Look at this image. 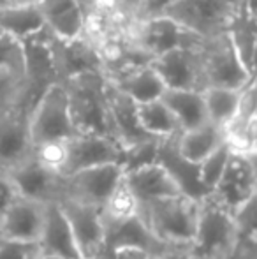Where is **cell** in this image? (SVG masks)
Returning <instances> with one entry per match:
<instances>
[{
    "label": "cell",
    "mask_w": 257,
    "mask_h": 259,
    "mask_svg": "<svg viewBox=\"0 0 257 259\" xmlns=\"http://www.w3.org/2000/svg\"><path fill=\"white\" fill-rule=\"evenodd\" d=\"M240 243V229L234 213L212 194L199 199L197 224L190 249L197 259H233Z\"/></svg>",
    "instance_id": "6da1fadb"
},
{
    "label": "cell",
    "mask_w": 257,
    "mask_h": 259,
    "mask_svg": "<svg viewBox=\"0 0 257 259\" xmlns=\"http://www.w3.org/2000/svg\"><path fill=\"white\" fill-rule=\"evenodd\" d=\"M199 199L187 194L155 199L141 208L150 231L166 245H187L194 240L197 224Z\"/></svg>",
    "instance_id": "7a4b0ae2"
},
{
    "label": "cell",
    "mask_w": 257,
    "mask_h": 259,
    "mask_svg": "<svg viewBox=\"0 0 257 259\" xmlns=\"http://www.w3.org/2000/svg\"><path fill=\"white\" fill-rule=\"evenodd\" d=\"M62 83L67 90L69 111L76 133L111 136L104 97V76L99 72H83Z\"/></svg>",
    "instance_id": "3957f363"
},
{
    "label": "cell",
    "mask_w": 257,
    "mask_h": 259,
    "mask_svg": "<svg viewBox=\"0 0 257 259\" xmlns=\"http://www.w3.org/2000/svg\"><path fill=\"white\" fill-rule=\"evenodd\" d=\"M241 0H176L162 13L201 39L227 34Z\"/></svg>",
    "instance_id": "277c9868"
},
{
    "label": "cell",
    "mask_w": 257,
    "mask_h": 259,
    "mask_svg": "<svg viewBox=\"0 0 257 259\" xmlns=\"http://www.w3.org/2000/svg\"><path fill=\"white\" fill-rule=\"evenodd\" d=\"M28 134L32 147L48 141L69 140L72 134H76L64 83L46 87L34 101L28 111Z\"/></svg>",
    "instance_id": "5b68a950"
},
{
    "label": "cell",
    "mask_w": 257,
    "mask_h": 259,
    "mask_svg": "<svg viewBox=\"0 0 257 259\" xmlns=\"http://www.w3.org/2000/svg\"><path fill=\"white\" fill-rule=\"evenodd\" d=\"M197 52L201 62L202 89H243L255 79V72H250L245 67L227 34L202 41Z\"/></svg>",
    "instance_id": "8992f818"
},
{
    "label": "cell",
    "mask_w": 257,
    "mask_h": 259,
    "mask_svg": "<svg viewBox=\"0 0 257 259\" xmlns=\"http://www.w3.org/2000/svg\"><path fill=\"white\" fill-rule=\"evenodd\" d=\"M257 192V169L255 155L241 154L231 150L219 182L210 194L231 213L236 215L255 199Z\"/></svg>",
    "instance_id": "52a82bcc"
},
{
    "label": "cell",
    "mask_w": 257,
    "mask_h": 259,
    "mask_svg": "<svg viewBox=\"0 0 257 259\" xmlns=\"http://www.w3.org/2000/svg\"><path fill=\"white\" fill-rule=\"evenodd\" d=\"M34 101L25 76L21 42L0 32V111L18 106L32 108Z\"/></svg>",
    "instance_id": "ba28073f"
},
{
    "label": "cell",
    "mask_w": 257,
    "mask_h": 259,
    "mask_svg": "<svg viewBox=\"0 0 257 259\" xmlns=\"http://www.w3.org/2000/svg\"><path fill=\"white\" fill-rule=\"evenodd\" d=\"M130 39L150 58H155L180 46H199L204 41L168 16L136 20L130 30Z\"/></svg>",
    "instance_id": "9c48e42d"
},
{
    "label": "cell",
    "mask_w": 257,
    "mask_h": 259,
    "mask_svg": "<svg viewBox=\"0 0 257 259\" xmlns=\"http://www.w3.org/2000/svg\"><path fill=\"white\" fill-rule=\"evenodd\" d=\"M124 178V166L118 162L88 167L64 177L62 198L100 208Z\"/></svg>",
    "instance_id": "30bf717a"
},
{
    "label": "cell",
    "mask_w": 257,
    "mask_h": 259,
    "mask_svg": "<svg viewBox=\"0 0 257 259\" xmlns=\"http://www.w3.org/2000/svg\"><path fill=\"white\" fill-rule=\"evenodd\" d=\"M16 187L18 194L32 201L49 205L62 198L64 177L49 169L34 154L25 157L16 166L6 169Z\"/></svg>",
    "instance_id": "8fae6325"
},
{
    "label": "cell",
    "mask_w": 257,
    "mask_h": 259,
    "mask_svg": "<svg viewBox=\"0 0 257 259\" xmlns=\"http://www.w3.org/2000/svg\"><path fill=\"white\" fill-rule=\"evenodd\" d=\"M122 164L124 162V148L118 141L104 134H72L67 140V157H65L62 177L88 169V167L102 166V164Z\"/></svg>",
    "instance_id": "7c38bea8"
},
{
    "label": "cell",
    "mask_w": 257,
    "mask_h": 259,
    "mask_svg": "<svg viewBox=\"0 0 257 259\" xmlns=\"http://www.w3.org/2000/svg\"><path fill=\"white\" fill-rule=\"evenodd\" d=\"M57 203L67 217L83 259H102L106 229L100 217V208L69 198H60Z\"/></svg>",
    "instance_id": "4fadbf2b"
},
{
    "label": "cell",
    "mask_w": 257,
    "mask_h": 259,
    "mask_svg": "<svg viewBox=\"0 0 257 259\" xmlns=\"http://www.w3.org/2000/svg\"><path fill=\"white\" fill-rule=\"evenodd\" d=\"M20 42L23 50V65L28 89L32 97L37 99L46 87L60 83L52 48V32L42 27L41 30L21 39Z\"/></svg>",
    "instance_id": "5bb4252c"
},
{
    "label": "cell",
    "mask_w": 257,
    "mask_h": 259,
    "mask_svg": "<svg viewBox=\"0 0 257 259\" xmlns=\"http://www.w3.org/2000/svg\"><path fill=\"white\" fill-rule=\"evenodd\" d=\"M199 46H180L151 58L150 65L159 74L164 89L202 90Z\"/></svg>",
    "instance_id": "9a60e30c"
},
{
    "label": "cell",
    "mask_w": 257,
    "mask_h": 259,
    "mask_svg": "<svg viewBox=\"0 0 257 259\" xmlns=\"http://www.w3.org/2000/svg\"><path fill=\"white\" fill-rule=\"evenodd\" d=\"M104 97H106L111 136L118 141V145L124 148V152L143 143V141L151 140V136H148L143 131V127L139 125L136 103L130 99L127 94L118 90L113 83H110L106 79V83H104Z\"/></svg>",
    "instance_id": "2e32d148"
},
{
    "label": "cell",
    "mask_w": 257,
    "mask_h": 259,
    "mask_svg": "<svg viewBox=\"0 0 257 259\" xmlns=\"http://www.w3.org/2000/svg\"><path fill=\"white\" fill-rule=\"evenodd\" d=\"M48 205L32 201L18 194L0 221V240L37 245Z\"/></svg>",
    "instance_id": "e0dca14e"
},
{
    "label": "cell",
    "mask_w": 257,
    "mask_h": 259,
    "mask_svg": "<svg viewBox=\"0 0 257 259\" xmlns=\"http://www.w3.org/2000/svg\"><path fill=\"white\" fill-rule=\"evenodd\" d=\"M124 182L136 198L139 208L155 199L183 194L176 178L159 160L124 171Z\"/></svg>",
    "instance_id": "ac0fdd59"
},
{
    "label": "cell",
    "mask_w": 257,
    "mask_h": 259,
    "mask_svg": "<svg viewBox=\"0 0 257 259\" xmlns=\"http://www.w3.org/2000/svg\"><path fill=\"white\" fill-rule=\"evenodd\" d=\"M52 48L60 83L83 72L102 74V58L99 50L85 35L76 39H60L52 34Z\"/></svg>",
    "instance_id": "d6986e66"
},
{
    "label": "cell",
    "mask_w": 257,
    "mask_h": 259,
    "mask_svg": "<svg viewBox=\"0 0 257 259\" xmlns=\"http://www.w3.org/2000/svg\"><path fill=\"white\" fill-rule=\"evenodd\" d=\"M28 111L25 106L0 111V169H9L32 154Z\"/></svg>",
    "instance_id": "ffe728a7"
},
{
    "label": "cell",
    "mask_w": 257,
    "mask_h": 259,
    "mask_svg": "<svg viewBox=\"0 0 257 259\" xmlns=\"http://www.w3.org/2000/svg\"><path fill=\"white\" fill-rule=\"evenodd\" d=\"M257 109H255V79L241 90V99L234 116L222 127L226 143L233 152L255 155L257 133Z\"/></svg>",
    "instance_id": "44dd1931"
},
{
    "label": "cell",
    "mask_w": 257,
    "mask_h": 259,
    "mask_svg": "<svg viewBox=\"0 0 257 259\" xmlns=\"http://www.w3.org/2000/svg\"><path fill=\"white\" fill-rule=\"evenodd\" d=\"M37 252L64 259H83L67 217L57 201L49 203L46 208V219L41 238L37 242Z\"/></svg>",
    "instance_id": "7402d4cb"
},
{
    "label": "cell",
    "mask_w": 257,
    "mask_h": 259,
    "mask_svg": "<svg viewBox=\"0 0 257 259\" xmlns=\"http://www.w3.org/2000/svg\"><path fill=\"white\" fill-rule=\"evenodd\" d=\"M166 243H162L153 233L150 231L148 224L144 222L141 211L127 221L106 229V240H104V256L118 249H139L148 252L150 256L159 254L166 249ZM102 256V257H104Z\"/></svg>",
    "instance_id": "603a6c76"
},
{
    "label": "cell",
    "mask_w": 257,
    "mask_h": 259,
    "mask_svg": "<svg viewBox=\"0 0 257 259\" xmlns=\"http://www.w3.org/2000/svg\"><path fill=\"white\" fill-rule=\"evenodd\" d=\"M37 9L44 27L60 39H76L85 34L86 18L76 0H41Z\"/></svg>",
    "instance_id": "cb8c5ba5"
},
{
    "label": "cell",
    "mask_w": 257,
    "mask_h": 259,
    "mask_svg": "<svg viewBox=\"0 0 257 259\" xmlns=\"http://www.w3.org/2000/svg\"><path fill=\"white\" fill-rule=\"evenodd\" d=\"M222 143H226L222 127L212 122H206L194 129L180 131L175 140L176 152L192 164H199Z\"/></svg>",
    "instance_id": "d4e9b609"
},
{
    "label": "cell",
    "mask_w": 257,
    "mask_h": 259,
    "mask_svg": "<svg viewBox=\"0 0 257 259\" xmlns=\"http://www.w3.org/2000/svg\"><path fill=\"white\" fill-rule=\"evenodd\" d=\"M255 0H241L227 35L250 72H255Z\"/></svg>",
    "instance_id": "484cf974"
},
{
    "label": "cell",
    "mask_w": 257,
    "mask_h": 259,
    "mask_svg": "<svg viewBox=\"0 0 257 259\" xmlns=\"http://www.w3.org/2000/svg\"><path fill=\"white\" fill-rule=\"evenodd\" d=\"M161 99L164 101L166 106L175 115L180 131L194 129V127H199L208 122V115H206L204 99H202L201 90L166 89L162 92Z\"/></svg>",
    "instance_id": "4316f807"
},
{
    "label": "cell",
    "mask_w": 257,
    "mask_h": 259,
    "mask_svg": "<svg viewBox=\"0 0 257 259\" xmlns=\"http://www.w3.org/2000/svg\"><path fill=\"white\" fill-rule=\"evenodd\" d=\"M110 83H113L118 90L127 94L136 104L159 99L166 90L159 74L153 71V67L150 64L141 65V67L134 69V71L127 72V74L120 76L118 79Z\"/></svg>",
    "instance_id": "83f0119b"
},
{
    "label": "cell",
    "mask_w": 257,
    "mask_h": 259,
    "mask_svg": "<svg viewBox=\"0 0 257 259\" xmlns=\"http://www.w3.org/2000/svg\"><path fill=\"white\" fill-rule=\"evenodd\" d=\"M136 109L139 125L143 127V131L148 136L157 138V140H166V138H171L180 133L175 115L161 97L136 104Z\"/></svg>",
    "instance_id": "f1b7e54d"
},
{
    "label": "cell",
    "mask_w": 257,
    "mask_h": 259,
    "mask_svg": "<svg viewBox=\"0 0 257 259\" xmlns=\"http://www.w3.org/2000/svg\"><path fill=\"white\" fill-rule=\"evenodd\" d=\"M245 89V87H243ZM243 89H226V87H208L202 89L208 122L224 127L236 113Z\"/></svg>",
    "instance_id": "f546056e"
},
{
    "label": "cell",
    "mask_w": 257,
    "mask_h": 259,
    "mask_svg": "<svg viewBox=\"0 0 257 259\" xmlns=\"http://www.w3.org/2000/svg\"><path fill=\"white\" fill-rule=\"evenodd\" d=\"M44 27L37 6L34 7H0V30L18 41L35 34Z\"/></svg>",
    "instance_id": "4dcf8cb0"
},
{
    "label": "cell",
    "mask_w": 257,
    "mask_h": 259,
    "mask_svg": "<svg viewBox=\"0 0 257 259\" xmlns=\"http://www.w3.org/2000/svg\"><path fill=\"white\" fill-rule=\"evenodd\" d=\"M139 211L141 208L137 205L136 198L132 196V192L129 191L124 178H122L118 187L111 192V196L106 199V203L100 206V217H102L104 222V229L113 228V226L137 215Z\"/></svg>",
    "instance_id": "1f68e13d"
},
{
    "label": "cell",
    "mask_w": 257,
    "mask_h": 259,
    "mask_svg": "<svg viewBox=\"0 0 257 259\" xmlns=\"http://www.w3.org/2000/svg\"><path fill=\"white\" fill-rule=\"evenodd\" d=\"M231 148L227 143H222L220 147H217L215 150L212 152L208 157L201 160L197 164V177H199V184L204 189L206 192H212L215 184L219 182L220 175H222L224 167H226V162L229 159Z\"/></svg>",
    "instance_id": "d6a6232c"
},
{
    "label": "cell",
    "mask_w": 257,
    "mask_h": 259,
    "mask_svg": "<svg viewBox=\"0 0 257 259\" xmlns=\"http://www.w3.org/2000/svg\"><path fill=\"white\" fill-rule=\"evenodd\" d=\"M137 6H139V0H99L95 11L88 18L102 16L118 21H136Z\"/></svg>",
    "instance_id": "836d02e7"
},
{
    "label": "cell",
    "mask_w": 257,
    "mask_h": 259,
    "mask_svg": "<svg viewBox=\"0 0 257 259\" xmlns=\"http://www.w3.org/2000/svg\"><path fill=\"white\" fill-rule=\"evenodd\" d=\"M37 245L0 240V259H35Z\"/></svg>",
    "instance_id": "e575fe53"
},
{
    "label": "cell",
    "mask_w": 257,
    "mask_h": 259,
    "mask_svg": "<svg viewBox=\"0 0 257 259\" xmlns=\"http://www.w3.org/2000/svg\"><path fill=\"white\" fill-rule=\"evenodd\" d=\"M18 198V191L11 180L9 173L6 169H0V221L6 215L7 208L13 205V201Z\"/></svg>",
    "instance_id": "d590c367"
},
{
    "label": "cell",
    "mask_w": 257,
    "mask_h": 259,
    "mask_svg": "<svg viewBox=\"0 0 257 259\" xmlns=\"http://www.w3.org/2000/svg\"><path fill=\"white\" fill-rule=\"evenodd\" d=\"M175 2L176 0H139L136 18L137 20H144V18L162 16V13Z\"/></svg>",
    "instance_id": "8d00e7d4"
},
{
    "label": "cell",
    "mask_w": 257,
    "mask_h": 259,
    "mask_svg": "<svg viewBox=\"0 0 257 259\" xmlns=\"http://www.w3.org/2000/svg\"><path fill=\"white\" fill-rule=\"evenodd\" d=\"M151 259H197V256L187 245H168Z\"/></svg>",
    "instance_id": "74e56055"
},
{
    "label": "cell",
    "mask_w": 257,
    "mask_h": 259,
    "mask_svg": "<svg viewBox=\"0 0 257 259\" xmlns=\"http://www.w3.org/2000/svg\"><path fill=\"white\" fill-rule=\"evenodd\" d=\"M153 256H150L148 252L139 249H118L110 252L108 256H104V259H151Z\"/></svg>",
    "instance_id": "f35d334b"
},
{
    "label": "cell",
    "mask_w": 257,
    "mask_h": 259,
    "mask_svg": "<svg viewBox=\"0 0 257 259\" xmlns=\"http://www.w3.org/2000/svg\"><path fill=\"white\" fill-rule=\"evenodd\" d=\"M41 0H0V7H34Z\"/></svg>",
    "instance_id": "ab89813d"
},
{
    "label": "cell",
    "mask_w": 257,
    "mask_h": 259,
    "mask_svg": "<svg viewBox=\"0 0 257 259\" xmlns=\"http://www.w3.org/2000/svg\"><path fill=\"white\" fill-rule=\"evenodd\" d=\"M78 2V6L81 7V11H83V14H85V18H88L90 14L95 11V7H97V2L99 0H76Z\"/></svg>",
    "instance_id": "60d3db41"
},
{
    "label": "cell",
    "mask_w": 257,
    "mask_h": 259,
    "mask_svg": "<svg viewBox=\"0 0 257 259\" xmlns=\"http://www.w3.org/2000/svg\"><path fill=\"white\" fill-rule=\"evenodd\" d=\"M35 259H64V257H59V256H48V254H39L35 256Z\"/></svg>",
    "instance_id": "b9f144b4"
},
{
    "label": "cell",
    "mask_w": 257,
    "mask_h": 259,
    "mask_svg": "<svg viewBox=\"0 0 257 259\" xmlns=\"http://www.w3.org/2000/svg\"><path fill=\"white\" fill-rule=\"evenodd\" d=\"M0 32H2V30H0Z\"/></svg>",
    "instance_id": "7bdbcfd3"
}]
</instances>
